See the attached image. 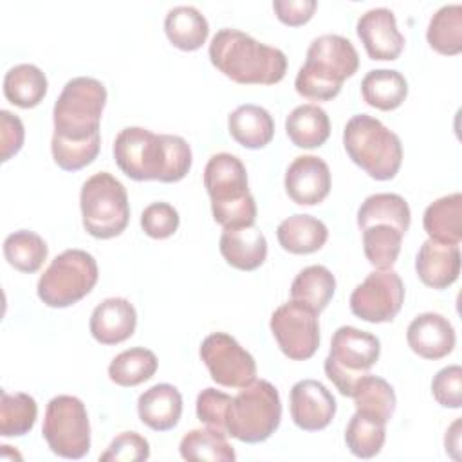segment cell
Here are the masks:
<instances>
[{
    "instance_id": "1",
    "label": "cell",
    "mask_w": 462,
    "mask_h": 462,
    "mask_svg": "<svg viewBox=\"0 0 462 462\" xmlns=\"http://www.w3.org/2000/svg\"><path fill=\"white\" fill-rule=\"evenodd\" d=\"M114 159L119 170L134 180L177 182L188 175L193 155L180 135L126 126L114 141Z\"/></svg>"
},
{
    "instance_id": "2",
    "label": "cell",
    "mask_w": 462,
    "mask_h": 462,
    "mask_svg": "<svg viewBox=\"0 0 462 462\" xmlns=\"http://www.w3.org/2000/svg\"><path fill=\"white\" fill-rule=\"evenodd\" d=\"M211 63L240 85H274L287 72V58L278 47L260 43L247 32L224 27L209 43Z\"/></svg>"
},
{
    "instance_id": "3",
    "label": "cell",
    "mask_w": 462,
    "mask_h": 462,
    "mask_svg": "<svg viewBox=\"0 0 462 462\" xmlns=\"http://www.w3.org/2000/svg\"><path fill=\"white\" fill-rule=\"evenodd\" d=\"M359 56L352 42L339 34H323L310 42L303 67L298 70L296 92L310 101H330L346 78L357 72Z\"/></svg>"
},
{
    "instance_id": "4",
    "label": "cell",
    "mask_w": 462,
    "mask_h": 462,
    "mask_svg": "<svg viewBox=\"0 0 462 462\" xmlns=\"http://www.w3.org/2000/svg\"><path fill=\"white\" fill-rule=\"evenodd\" d=\"M204 188L211 200V213L222 227L253 226L256 202L249 191L244 162L227 152L209 157L204 168Z\"/></svg>"
},
{
    "instance_id": "5",
    "label": "cell",
    "mask_w": 462,
    "mask_h": 462,
    "mask_svg": "<svg viewBox=\"0 0 462 462\" xmlns=\"http://www.w3.org/2000/svg\"><path fill=\"white\" fill-rule=\"evenodd\" d=\"M346 155L375 180H390L402 162V144L397 134L368 114L352 116L343 130Z\"/></svg>"
},
{
    "instance_id": "6",
    "label": "cell",
    "mask_w": 462,
    "mask_h": 462,
    "mask_svg": "<svg viewBox=\"0 0 462 462\" xmlns=\"http://www.w3.org/2000/svg\"><path fill=\"white\" fill-rule=\"evenodd\" d=\"M105 105L106 88L101 81L88 76L69 79L52 108V139L87 141L99 135Z\"/></svg>"
},
{
    "instance_id": "7",
    "label": "cell",
    "mask_w": 462,
    "mask_h": 462,
    "mask_svg": "<svg viewBox=\"0 0 462 462\" xmlns=\"http://www.w3.org/2000/svg\"><path fill=\"white\" fill-rule=\"evenodd\" d=\"M282 401L276 386L265 379H254L233 397L226 431L233 439L245 444L267 440L280 426Z\"/></svg>"
},
{
    "instance_id": "8",
    "label": "cell",
    "mask_w": 462,
    "mask_h": 462,
    "mask_svg": "<svg viewBox=\"0 0 462 462\" xmlns=\"http://www.w3.org/2000/svg\"><path fill=\"white\" fill-rule=\"evenodd\" d=\"M79 208L83 227L94 238H114L126 229L130 220L126 189L108 171H97L83 182Z\"/></svg>"
},
{
    "instance_id": "9",
    "label": "cell",
    "mask_w": 462,
    "mask_h": 462,
    "mask_svg": "<svg viewBox=\"0 0 462 462\" xmlns=\"http://www.w3.org/2000/svg\"><path fill=\"white\" fill-rule=\"evenodd\" d=\"M96 258L83 249L58 254L38 280V298L52 309H65L83 300L97 283Z\"/></svg>"
},
{
    "instance_id": "10",
    "label": "cell",
    "mask_w": 462,
    "mask_h": 462,
    "mask_svg": "<svg viewBox=\"0 0 462 462\" xmlns=\"http://www.w3.org/2000/svg\"><path fill=\"white\" fill-rule=\"evenodd\" d=\"M381 354L379 337L356 327H339L332 334L323 368L327 377L345 397H352L357 381L370 374Z\"/></svg>"
},
{
    "instance_id": "11",
    "label": "cell",
    "mask_w": 462,
    "mask_h": 462,
    "mask_svg": "<svg viewBox=\"0 0 462 462\" xmlns=\"http://www.w3.org/2000/svg\"><path fill=\"white\" fill-rule=\"evenodd\" d=\"M42 435L54 455L83 458L90 449V422L83 401L74 395L52 397L45 408Z\"/></svg>"
},
{
    "instance_id": "12",
    "label": "cell",
    "mask_w": 462,
    "mask_h": 462,
    "mask_svg": "<svg viewBox=\"0 0 462 462\" xmlns=\"http://www.w3.org/2000/svg\"><path fill=\"white\" fill-rule=\"evenodd\" d=\"M199 356L211 379L226 388H244L256 379L254 357L229 334L213 332L200 343Z\"/></svg>"
},
{
    "instance_id": "13",
    "label": "cell",
    "mask_w": 462,
    "mask_h": 462,
    "mask_svg": "<svg viewBox=\"0 0 462 462\" xmlns=\"http://www.w3.org/2000/svg\"><path fill=\"white\" fill-rule=\"evenodd\" d=\"M404 303V283L393 269L372 271L350 294V310L363 321H393Z\"/></svg>"
},
{
    "instance_id": "14",
    "label": "cell",
    "mask_w": 462,
    "mask_h": 462,
    "mask_svg": "<svg viewBox=\"0 0 462 462\" xmlns=\"http://www.w3.org/2000/svg\"><path fill=\"white\" fill-rule=\"evenodd\" d=\"M269 327L280 350L292 361L310 359L319 346L318 312L294 300L273 312Z\"/></svg>"
},
{
    "instance_id": "15",
    "label": "cell",
    "mask_w": 462,
    "mask_h": 462,
    "mask_svg": "<svg viewBox=\"0 0 462 462\" xmlns=\"http://www.w3.org/2000/svg\"><path fill=\"white\" fill-rule=\"evenodd\" d=\"M291 419L303 431L327 428L336 415V399L327 386L316 379L298 381L291 388Z\"/></svg>"
},
{
    "instance_id": "16",
    "label": "cell",
    "mask_w": 462,
    "mask_h": 462,
    "mask_svg": "<svg viewBox=\"0 0 462 462\" xmlns=\"http://www.w3.org/2000/svg\"><path fill=\"white\" fill-rule=\"evenodd\" d=\"M357 36L370 60L393 61L404 49V36L397 29L395 14L388 7H374L359 16Z\"/></svg>"
},
{
    "instance_id": "17",
    "label": "cell",
    "mask_w": 462,
    "mask_h": 462,
    "mask_svg": "<svg viewBox=\"0 0 462 462\" xmlns=\"http://www.w3.org/2000/svg\"><path fill=\"white\" fill-rule=\"evenodd\" d=\"M285 191L300 206H316L330 191L332 177L328 164L316 155H298L285 171Z\"/></svg>"
},
{
    "instance_id": "18",
    "label": "cell",
    "mask_w": 462,
    "mask_h": 462,
    "mask_svg": "<svg viewBox=\"0 0 462 462\" xmlns=\"http://www.w3.org/2000/svg\"><path fill=\"white\" fill-rule=\"evenodd\" d=\"M406 341L419 357L437 361L453 352L457 336L448 318L437 312H422L408 325Z\"/></svg>"
},
{
    "instance_id": "19",
    "label": "cell",
    "mask_w": 462,
    "mask_h": 462,
    "mask_svg": "<svg viewBox=\"0 0 462 462\" xmlns=\"http://www.w3.org/2000/svg\"><path fill=\"white\" fill-rule=\"evenodd\" d=\"M419 280L431 289H448L460 274V247L458 244H444L428 238L415 258Z\"/></svg>"
},
{
    "instance_id": "20",
    "label": "cell",
    "mask_w": 462,
    "mask_h": 462,
    "mask_svg": "<svg viewBox=\"0 0 462 462\" xmlns=\"http://www.w3.org/2000/svg\"><path fill=\"white\" fill-rule=\"evenodd\" d=\"M137 327L135 307L126 298H106L90 314L88 328L101 345H117L132 337Z\"/></svg>"
},
{
    "instance_id": "21",
    "label": "cell",
    "mask_w": 462,
    "mask_h": 462,
    "mask_svg": "<svg viewBox=\"0 0 462 462\" xmlns=\"http://www.w3.org/2000/svg\"><path fill=\"white\" fill-rule=\"evenodd\" d=\"M218 249L224 260L238 271H254L267 258V240L254 224L224 227Z\"/></svg>"
},
{
    "instance_id": "22",
    "label": "cell",
    "mask_w": 462,
    "mask_h": 462,
    "mask_svg": "<svg viewBox=\"0 0 462 462\" xmlns=\"http://www.w3.org/2000/svg\"><path fill=\"white\" fill-rule=\"evenodd\" d=\"M137 413L141 422L153 431L173 430L182 415V395L173 384H153L139 395Z\"/></svg>"
},
{
    "instance_id": "23",
    "label": "cell",
    "mask_w": 462,
    "mask_h": 462,
    "mask_svg": "<svg viewBox=\"0 0 462 462\" xmlns=\"http://www.w3.org/2000/svg\"><path fill=\"white\" fill-rule=\"evenodd\" d=\"M227 128L238 144L249 150H258L273 141L274 119L263 106L247 103L236 106L229 114Z\"/></svg>"
},
{
    "instance_id": "24",
    "label": "cell",
    "mask_w": 462,
    "mask_h": 462,
    "mask_svg": "<svg viewBox=\"0 0 462 462\" xmlns=\"http://www.w3.org/2000/svg\"><path fill=\"white\" fill-rule=\"evenodd\" d=\"M280 245L292 254H309L319 251L327 238V226L312 215H292L280 222L276 229Z\"/></svg>"
},
{
    "instance_id": "25",
    "label": "cell",
    "mask_w": 462,
    "mask_h": 462,
    "mask_svg": "<svg viewBox=\"0 0 462 462\" xmlns=\"http://www.w3.org/2000/svg\"><path fill=\"white\" fill-rule=\"evenodd\" d=\"M424 231L431 240L460 244L462 240V195L451 193L431 202L422 217Z\"/></svg>"
},
{
    "instance_id": "26",
    "label": "cell",
    "mask_w": 462,
    "mask_h": 462,
    "mask_svg": "<svg viewBox=\"0 0 462 462\" xmlns=\"http://www.w3.org/2000/svg\"><path fill=\"white\" fill-rule=\"evenodd\" d=\"M285 132L294 146L318 148L330 135V119L321 106L305 103L287 116Z\"/></svg>"
},
{
    "instance_id": "27",
    "label": "cell",
    "mask_w": 462,
    "mask_h": 462,
    "mask_svg": "<svg viewBox=\"0 0 462 462\" xmlns=\"http://www.w3.org/2000/svg\"><path fill=\"white\" fill-rule=\"evenodd\" d=\"M164 32L173 47L180 51H197L206 43L209 23L193 5H177L164 18Z\"/></svg>"
},
{
    "instance_id": "28",
    "label": "cell",
    "mask_w": 462,
    "mask_h": 462,
    "mask_svg": "<svg viewBox=\"0 0 462 462\" xmlns=\"http://www.w3.org/2000/svg\"><path fill=\"white\" fill-rule=\"evenodd\" d=\"M361 96L377 110H395L408 96L406 78L393 69H374L361 81Z\"/></svg>"
},
{
    "instance_id": "29",
    "label": "cell",
    "mask_w": 462,
    "mask_h": 462,
    "mask_svg": "<svg viewBox=\"0 0 462 462\" xmlns=\"http://www.w3.org/2000/svg\"><path fill=\"white\" fill-rule=\"evenodd\" d=\"M410 222V206L404 197L397 193H374L366 197L357 209V226L361 231L374 224H388L404 235Z\"/></svg>"
},
{
    "instance_id": "30",
    "label": "cell",
    "mask_w": 462,
    "mask_h": 462,
    "mask_svg": "<svg viewBox=\"0 0 462 462\" xmlns=\"http://www.w3.org/2000/svg\"><path fill=\"white\" fill-rule=\"evenodd\" d=\"M352 399L356 404V411L383 424L392 419L397 404L393 386L383 377L372 374H366L357 381Z\"/></svg>"
},
{
    "instance_id": "31",
    "label": "cell",
    "mask_w": 462,
    "mask_h": 462,
    "mask_svg": "<svg viewBox=\"0 0 462 462\" xmlns=\"http://www.w3.org/2000/svg\"><path fill=\"white\" fill-rule=\"evenodd\" d=\"M47 94V78L40 67L20 63L11 67L4 76V96L20 108H32Z\"/></svg>"
},
{
    "instance_id": "32",
    "label": "cell",
    "mask_w": 462,
    "mask_h": 462,
    "mask_svg": "<svg viewBox=\"0 0 462 462\" xmlns=\"http://www.w3.org/2000/svg\"><path fill=\"white\" fill-rule=\"evenodd\" d=\"M336 291V278L325 265L301 269L291 283V300L321 312L330 303Z\"/></svg>"
},
{
    "instance_id": "33",
    "label": "cell",
    "mask_w": 462,
    "mask_h": 462,
    "mask_svg": "<svg viewBox=\"0 0 462 462\" xmlns=\"http://www.w3.org/2000/svg\"><path fill=\"white\" fill-rule=\"evenodd\" d=\"M179 453L184 460H211V462H233L236 453L227 442L224 431L215 428H197L188 431L179 444Z\"/></svg>"
},
{
    "instance_id": "34",
    "label": "cell",
    "mask_w": 462,
    "mask_h": 462,
    "mask_svg": "<svg viewBox=\"0 0 462 462\" xmlns=\"http://www.w3.org/2000/svg\"><path fill=\"white\" fill-rule=\"evenodd\" d=\"M157 366L159 361L152 350L144 346H135L123 350L112 359V363L108 365V377L117 386L130 388L152 379L157 372Z\"/></svg>"
},
{
    "instance_id": "35",
    "label": "cell",
    "mask_w": 462,
    "mask_h": 462,
    "mask_svg": "<svg viewBox=\"0 0 462 462\" xmlns=\"http://www.w3.org/2000/svg\"><path fill=\"white\" fill-rule=\"evenodd\" d=\"M426 40L439 54H458L462 51V5H442L428 23Z\"/></svg>"
},
{
    "instance_id": "36",
    "label": "cell",
    "mask_w": 462,
    "mask_h": 462,
    "mask_svg": "<svg viewBox=\"0 0 462 462\" xmlns=\"http://www.w3.org/2000/svg\"><path fill=\"white\" fill-rule=\"evenodd\" d=\"M47 253L45 240L29 229L14 231L4 240V256L20 273H36L43 265Z\"/></svg>"
},
{
    "instance_id": "37",
    "label": "cell",
    "mask_w": 462,
    "mask_h": 462,
    "mask_svg": "<svg viewBox=\"0 0 462 462\" xmlns=\"http://www.w3.org/2000/svg\"><path fill=\"white\" fill-rule=\"evenodd\" d=\"M38 417V404L34 397L23 392L9 393L2 390L0 401V435L22 437L34 428Z\"/></svg>"
},
{
    "instance_id": "38",
    "label": "cell",
    "mask_w": 462,
    "mask_h": 462,
    "mask_svg": "<svg viewBox=\"0 0 462 462\" xmlns=\"http://www.w3.org/2000/svg\"><path fill=\"white\" fill-rule=\"evenodd\" d=\"M386 439V424L356 411L345 430L348 451L357 458H374L381 453Z\"/></svg>"
},
{
    "instance_id": "39",
    "label": "cell",
    "mask_w": 462,
    "mask_h": 462,
    "mask_svg": "<svg viewBox=\"0 0 462 462\" xmlns=\"http://www.w3.org/2000/svg\"><path fill=\"white\" fill-rule=\"evenodd\" d=\"M402 233L388 224H374L363 229V251L366 260L375 269H392L395 263L401 244Z\"/></svg>"
},
{
    "instance_id": "40",
    "label": "cell",
    "mask_w": 462,
    "mask_h": 462,
    "mask_svg": "<svg viewBox=\"0 0 462 462\" xmlns=\"http://www.w3.org/2000/svg\"><path fill=\"white\" fill-rule=\"evenodd\" d=\"M101 148V135H94L87 141H51V152L54 162L65 171H78L90 164Z\"/></svg>"
},
{
    "instance_id": "41",
    "label": "cell",
    "mask_w": 462,
    "mask_h": 462,
    "mask_svg": "<svg viewBox=\"0 0 462 462\" xmlns=\"http://www.w3.org/2000/svg\"><path fill=\"white\" fill-rule=\"evenodd\" d=\"M180 217L177 209L168 202H152L141 213L143 231L155 240L171 236L179 227Z\"/></svg>"
},
{
    "instance_id": "42",
    "label": "cell",
    "mask_w": 462,
    "mask_h": 462,
    "mask_svg": "<svg viewBox=\"0 0 462 462\" xmlns=\"http://www.w3.org/2000/svg\"><path fill=\"white\" fill-rule=\"evenodd\" d=\"M150 457L148 440L135 431L119 433L105 453L99 455L103 462H143Z\"/></svg>"
},
{
    "instance_id": "43",
    "label": "cell",
    "mask_w": 462,
    "mask_h": 462,
    "mask_svg": "<svg viewBox=\"0 0 462 462\" xmlns=\"http://www.w3.org/2000/svg\"><path fill=\"white\" fill-rule=\"evenodd\" d=\"M233 397L217 390V388H204L197 395V417L200 422H204L208 428H215L218 431H226V417L227 408L231 404Z\"/></svg>"
},
{
    "instance_id": "44",
    "label": "cell",
    "mask_w": 462,
    "mask_h": 462,
    "mask_svg": "<svg viewBox=\"0 0 462 462\" xmlns=\"http://www.w3.org/2000/svg\"><path fill=\"white\" fill-rule=\"evenodd\" d=\"M433 399L444 408L462 406V368L458 365H449L439 370L431 381Z\"/></svg>"
},
{
    "instance_id": "45",
    "label": "cell",
    "mask_w": 462,
    "mask_h": 462,
    "mask_svg": "<svg viewBox=\"0 0 462 462\" xmlns=\"http://www.w3.org/2000/svg\"><path fill=\"white\" fill-rule=\"evenodd\" d=\"M23 137L25 130L22 119L9 110H0V148L4 162L22 150Z\"/></svg>"
},
{
    "instance_id": "46",
    "label": "cell",
    "mask_w": 462,
    "mask_h": 462,
    "mask_svg": "<svg viewBox=\"0 0 462 462\" xmlns=\"http://www.w3.org/2000/svg\"><path fill=\"white\" fill-rule=\"evenodd\" d=\"M318 7L316 0H274L273 9L285 25L298 27L307 23Z\"/></svg>"
},
{
    "instance_id": "47",
    "label": "cell",
    "mask_w": 462,
    "mask_h": 462,
    "mask_svg": "<svg viewBox=\"0 0 462 462\" xmlns=\"http://www.w3.org/2000/svg\"><path fill=\"white\" fill-rule=\"evenodd\" d=\"M444 446H446V453L451 458H455V460L460 458V417L455 419V422L446 431Z\"/></svg>"
}]
</instances>
